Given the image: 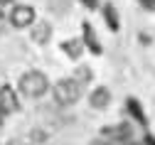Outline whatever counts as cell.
<instances>
[{
  "label": "cell",
  "mask_w": 155,
  "mask_h": 145,
  "mask_svg": "<svg viewBox=\"0 0 155 145\" xmlns=\"http://www.w3.org/2000/svg\"><path fill=\"white\" fill-rule=\"evenodd\" d=\"M104 15H106V25H108L111 30H118V12L113 10V5H106Z\"/></svg>",
  "instance_id": "obj_9"
},
{
  "label": "cell",
  "mask_w": 155,
  "mask_h": 145,
  "mask_svg": "<svg viewBox=\"0 0 155 145\" xmlns=\"http://www.w3.org/2000/svg\"><path fill=\"white\" fill-rule=\"evenodd\" d=\"M8 3H12V0H0V5H8Z\"/></svg>",
  "instance_id": "obj_13"
},
{
  "label": "cell",
  "mask_w": 155,
  "mask_h": 145,
  "mask_svg": "<svg viewBox=\"0 0 155 145\" xmlns=\"http://www.w3.org/2000/svg\"><path fill=\"white\" fill-rule=\"evenodd\" d=\"M128 108H130V113H133L135 118H138V123H143V126H145V116H143L140 106H138V103H135V98H130V101H128Z\"/></svg>",
  "instance_id": "obj_10"
},
{
  "label": "cell",
  "mask_w": 155,
  "mask_h": 145,
  "mask_svg": "<svg viewBox=\"0 0 155 145\" xmlns=\"http://www.w3.org/2000/svg\"><path fill=\"white\" fill-rule=\"evenodd\" d=\"M47 86H49V81H47V76L42 71H27L20 79V91L25 96H30V98H40L47 91Z\"/></svg>",
  "instance_id": "obj_1"
},
{
  "label": "cell",
  "mask_w": 155,
  "mask_h": 145,
  "mask_svg": "<svg viewBox=\"0 0 155 145\" xmlns=\"http://www.w3.org/2000/svg\"><path fill=\"white\" fill-rule=\"evenodd\" d=\"M79 96H81V84H76L74 79H62L54 86V101L59 106H71Z\"/></svg>",
  "instance_id": "obj_2"
},
{
  "label": "cell",
  "mask_w": 155,
  "mask_h": 145,
  "mask_svg": "<svg viewBox=\"0 0 155 145\" xmlns=\"http://www.w3.org/2000/svg\"><path fill=\"white\" fill-rule=\"evenodd\" d=\"M12 111H17V96H15V91L10 86H3L0 89V123Z\"/></svg>",
  "instance_id": "obj_4"
},
{
  "label": "cell",
  "mask_w": 155,
  "mask_h": 145,
  "mask_svg": "<svg viewBox=\"0 0 155 145\" xmlns=\"http://www.w3.org/2000/svg\"><path fill=\"white\" fill-rule=\"evenodd\" d=\"M49 37H52V25L45 22V20H40V22L32 27V39H35L37 44H47Z\"/></svg>",
  "instance_id": "obj_5"
},
{
  "label": "cell",
  "mask_w": 155,
  "mask_h": 145,
  "mask_svg": "<svg viewBox=\"0 0 155 145\" xmlns=\"http://www.w3.org/2000/svg\"><path fill=\"white\" fill-rule=\"evenodd\" d=\"M3 30H5V15L0 12V32H3Z\"/></svg>",
  "instance_id": "obj_12"
},
{
  "label": "cell",
  "mask_w": 155,
  "mask_h": 145,
  "mask_svg": "<svg viewBox=\"0 0 155 145\" xmlns=\"http://www.w3.org/2000/svg\"><path fill=\"white\" fill-rule=\"evenodd\" d=\"M140 5L145 10H150V12H155V0H140Z\"/></svg>",
  "instance_id": "obj_11"
},
{
  "label": "cell",
  "mask_w": 155,
  "mask_h": 145,
  "mask_svg": "<svg viewBox=\"0 0 155 145\" xmlns=\"http://www.w3.org/2000/svg\"><path fill=\"white\" fill-rule=\"evenodd\" d=\"M84 37H86L89 49H91L94 54H99V52H101V47H99V39H96V35H94V30H91V25H89V22H84Z\"/></svg>",
  "instance_id": "obj_7"
},
{
  "label": "cell",
  "mask_w": 155,
  "mask_h": 145,
  "mask_svg": "<svg viewBox=\"0 0 155 145\" xmlns=\"http://www.w3.org/2000/svg\"><path fill=\"white\" fill-rule=\"evenodd\" d=\"M62 47H64V52H67L71 59L81 57V52H84V47H81V42H79V39H69V42H64Z\"/></svg>",
  "instance_id": "obj_8"
},
{
  "label": "cell",
  "mask_w": 155,
  "mask_h": 145,
  "mask_svg": "<svg viewBox=\"0 0 155 145\" xmlns=\"http://www.w3.org/2000/svg\"><path fill=\"white\" fill-rule=\"evenodd\" d=\"M108 101H111V94H108V89L101 86V89H96V91L91 94V101H89V103H91V108H99V111H101V108L108 106Z\"/></svg>",
  "instance_id": "obj_6"
},
{
  "label": "cell",
  "mask_w": 155,
  "mask_h": 145,
  "mask_svg": "<svg viewBox=\"0 0 155 145\" xmlns=\"http://www.w3.org/2000/svg\"><path fill=\"white\" fill-rule=\"evenodd\" d=\"M10 22H12L15 27H30V25L35 22V10L27 8V5H17V8H12V12H10Z\"/></svg>",
  "instance_id": "obj_3"
}]
</instances>
